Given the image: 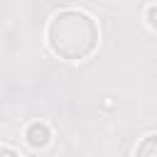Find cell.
I'll return each mask as SVG.
<instances>
[{
    "instance_id": "6da1fadb",
    "label": "cell",
    "mask_w": 157,
    "mask_h": 157,
    "mask_svg": "<svg viewBox=\"0 0 157 157\" xmlns=\"http://www.w3.org/2000/svg\"><path fill=\"white\" fill-rule=\"evenodd\" d=\"M98 25L81 10H59L47 25V44L52 54L66 61H81L98 47Z\"/></svg>"
},
{
    "instance_id": "7a4b0ae2",
    "label": "cell",
    "mask_w": 157,
    "mask_h": 157,
    "mask_svg": "<svg viewBox=\"0 0 157 157\" xmlns=\"http://www.w3.org/2000/svg\"><path fill=\"white\" fill-rule=\"evenodd\" d=\"M25 140L32 150H44L52 142V128L47 123H29L25 130Z\"/></svg>"
},
{
    "instance_id": "3957f363",
    "label": "cell",
    "mask_w": 157,
    "mask_h": 157,
    "mask_svg": "<svg viewBox=\"0 0 157 157\" xmlns=\"http://www.w3.org/2000/svg\"><path fill=\"white\" fill-rule=\"evenodd\" d=\"M135 157H157V147H155V132L145 135V140L137 145Z\"/></svg>"
},
{
    "instance_id": "277c9868",
    "label": "cell",
    "mask_w": 157,
    "mask_h": 157,
    "mask_svg": "<svg viewBox=\"0 0 157 157\" xmlns=\"http://www.w3.org/2000/svg\"><path fill=\"white\" fill-rule=\"evenodd\" d=\"M155 10H157L155 2H150V5H147V15H145V22H147V27H150L152 32H155Z\"/></svg>"
},
{
    "instance_id": "5b68a950",
    "label": "cell",
    "mask_w": 157,
    "mask_h": 157,
    "mask_svg": "<svg viewBox=\"0 0 157 157\" xmlns=\"http://www.w3.org/2000/svg\"><path fill=\"white\" fill-rule=\"evenodd\" d=\"M0 157H20V152H17V150H12V147L0 145Z\"/></svg>"
}]
</instances>
